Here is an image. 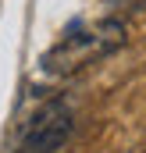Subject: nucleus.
<instances>
[{"label": "nucleus", "mask_w": 146, "mask_h": 153, "mask_svg": "<svg viewBox=\"0 0 146 153\" xmlns=\"http://www.w3.org/2000/svg\"><path fill=\"white\" fill-rule=\"evenodd\" d=\"M68 135H72V111L64 107V100H54L25 125L14 153H57L68 143Z\"/></svg>", "instance_id": "2"}, {"label": "nucleus", "mask_w": 146, "mask_h": 153, "mask_svg": "<svg viewBox=\"0 0 146 153\" xmlns=\"http://www.w3.org/2000/svg\"><path fill=\"white\" fill-rule=\"evenodd\" d=\"M118 46H125V25L118 18H107V22H100L89 32H68L43 57V71H50V75H72V71H82L86 64L114 53Z\"/></svg>", "instance_id": "1"}]
</instances>
